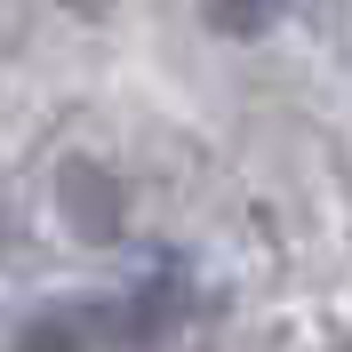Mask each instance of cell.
Returning <instances> with one entry per match:
<instances>
[{"mask_svg": "<svg viewBox=\"0 0 352 352\" xmlns=\"http://www.w3.org/2000/svg\"><path fill=\"white\" fill-rule=\"evenodd\" d=\"M56 200H65V224L80 232L88 248L120 241V224H129V200H120L112 168H96V160H65V176H56Z\"/></svg>", "mask_w": 352, "mask_h": 352, "instance_id": "6da1fadb", "label": "cell"}, {"mask_svg": "<svg viewBox=\"0 0 352 352\" xmlns=\"http://www.w3.org/2000/svg\"><path fill=\"white\" fill-rule=\"evenodd\" d=\"M272 16H280V0H208V24L224 41H256V32H272Z\"/></svg>", "mask_w": 352, "mask_h": 352, "instance_id": "7a4b0ae2", "label": "cell"}, {"mask_svg": "<svg viewBox=\"0 0 352 352\" xmlns=\"http://www.w3.org/2000/svg\"><path fill=\"white\" fill-rule=\"evenodd\" d=\"M16 352H80V329H72V320H32V329L16 336Z\"/></svg>", "mask_w": 352, "mask_h": 352, "instance_id": "3957f363", "label": "cell"}, {"mask_svg": "<svg viewBox=\"0 0 352 352\" xmlns=\"http://www.w3.org/2000/svg\"><path fill=\"white\" fill-rule=\"evenodd\" d=\"M65 8H80V16H112V0H65Z\"/></svg>", "mask_w": 352, "mask_h": 352, "instance_id": "277c9868", "label": "cell"}, {"mask_svg": "<svg viewBox=\"0 0 352 352\" xmlns=\"http://www.w3.org/2000/svg\"><path fill=\"white\" fill-rule=\"evenodd\" d=\"M336 352H352V336H344V344H336Z\"/></svg>", "mask_w": 352, "mask_h": 352, "instance_id": "5b68a950", "label": "cell"}]
</instances>
